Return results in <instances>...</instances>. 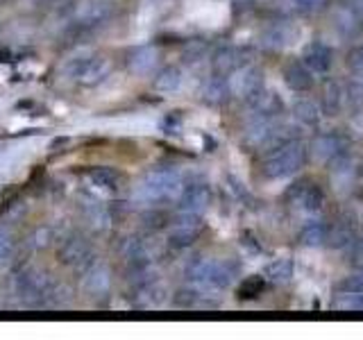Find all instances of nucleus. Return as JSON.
Returning <instances> with one entry per match:
<instances>
[{
  "label": "nucleus",
  "instance_id": "nucleus-1",
  "mask_svg": "<svg viewBox=\"0 0 363 340\" xmlns=\"http://www.w3.org/2000/svg\"><path fill=\"white\" fill-rule=\"evenodd\" d=\"M238 272V266L232 261H211V259H191L186 264L184 277L191 286H196L198 290H225L234 281Z\"/></svg>",
  "mask_w": 363,
  "mask_h": 340
},
{
  "label": "nucleus",
  "instance_id": "nucleus-2",
  "mask_svg": "<svg viewBox=\"0 0 363 340\" xmlns=\"http://www.w3.org/2000/svg\"><path fill=\"white\" fill-rule=\"evenodd\" d=\"M306 145L300 139H291L277 147H272V152L264 162V175L268 179H284L295 175L306 162Z\"/></svg>",
  "mask_w": 363,
  "mask_h": 340
},
{
  "label": "nucleus",
  "instance_id": "nucleus-3",
  "mask_svg": "<svg viewBox=\"0 0 363 340\" xmlns=\"http://www.w3.org/2000/svg\"><path fill=\"white\" fill-rule=\"evenodd\" d=\"M109 73H111V62L107 57L91 55V52L75 55L64 66V75L75 79L82 86H98L109 77Z\"/></svg>",
  "mask_w": 363,
  "mask_h": 340
},
{
  "label": "nucleus",
  "instance_id": "nucleus-4",
  "mask_svg": "<svg viewBox=\"0 0 363 340\" xmlns=\"http://www.w3.org/2000/svg\"><path fill=\"white\" fill-rule=\"evenodd\" d=\"M184 188V177L175 168H155L147 173L141 184V198L147 202H170L177 200V196Z\"/></svg>",
  "mask_w": 363,
  "mask_h": 340
},
{
  "label": "nucleus",
  "instance_id": "nucleus-5",
  "mask_svg": "<svg viewBox=\"0 0 363 340\" xmlns=\"http://www.w3.org/2000/svg\"><path fill=\"white\" fill-rule=\"evenodd\" d=\"M57 261L62 266L77 268L79 272H86L96 266V252L94 245L82 234H68L57 243Z\"/></svg>",
  "mask_w": 363,
  "mask_h": 340
},
{
  "label": "nucleus",
  "instance_id": "nucleus-6",
  "mask_svg": "<svg viewBox=\"0 0 363 340\" xmlns=\"http://www.w3.org/2000/svg\"><path fill=\"white\" fill-rule=\"evenodd\" d=\"M55 288V281L50 277V272H45L41 268H23L14 275V290L18 298L34 302V300H45L48 293Z\"/></svg>",
  "mask_w": 363,
  "mask_h": 340
},
{
  "label": "nucleus",
  "instance_id": "nucleus-7",
  "mask_svg": "<svg viewBox=\"0 0 363 340\" xmlns=\"http://www.w3.org/2000/svg\"><path fill=\"white\" fill-rule=\"evenodd\" d=\"M286 200L293 207L302 209L304 213L315 215L325 207V193L323 188L313 184V181H295V184L286 191Z\"/></svg>",
  "mask_w": 363,
  "mask_h": 340
},
{
  "label": "nucleus",
  "instance_id": "nucleus-8",
  "mask_svg": "<svg viewBox=\"0 0 363 340\" xmlns=\"http://www.w3.org/2000/svg\"><path fill=\"white\" fill-rule=\"evenodd\" d=\"M113 14H116V7H113L111 0H91V3H86L77 11L73 23L84 32H94L102 26H107L113 18Z\"/></svg>",
  "mask_w": 363,
  "mask_h": 340
},
{
  "label": "nucleus",
  "instance_id": "nucleus-9",
  "mask_svg": "<svg viewBox=\"0 0 363 340\" xmlns=\"http://www.w3.org/2000/svg\"><path fill=\"white\" fill-rule=\"evenodd\" d=\"M209 204H211V188L204 184V181H191V184H184V188H182V193L177 196L179 213L202 215L209 209Z\"/></svg>",
  "mask_w": 363,
  "mask_h": 340
},
{
  "label": "nucleus",
  "instance_id": "nucleus-10",
  "mask_svg": "<svg viewBox=\"0 0 363 340\" xmlns=\"http://www.w3.org/2000/svg\"><path fill=\"white\" fill-rule=\"evenodd\" d=\"M202 215L193 213H179L177 222L170 227L168 232V245L173 249H186L198 241L200 230H202Z\"/></svg>",
  "mask_w": 363,
  "mask_h": 340
},
{
  "label": "nucleus",
  "instance_id": "nucleus-11",
  "mask_svg": "<svg viewBox=\"0 0 363 340\" xmlns=\"http://www.w3.org/2000/svg\"><path fill=\"white\" fill-rule=\"evenodd\" d=\"M227 82H230L232 96L247 100L250 96H255L259 89H264V73L259 71L257 66H241L236 68L232 75H227Z\"/></svg>",
  "mask_w": 363,
  "mask_h": 340
},
{
  "label": "nucleus",
  "instance_id": "nucleus-12",
  "mask_svg": "<svg viewBox=\"0 0 363 340\" xmlns=\"http://www.w3.org/2000/svg\"><path fill=\"white\" fill-rule=\"evenodd\" d=\"M311 152L325 164H334L347 152V141L343 134L338 132H323L318 134L311 143Z\"/></svg>",
  "mask_w": 363,
  "mask_h": 340
},
{
  "label": "nucleus",
  "instance_id": "nucleus-13",
  "mask_svg": "<svg viewBox=\"0 0 363 340\" xmlns=\"http://www.w3.org/2000/svg\"><path fill=\"white\" fill-rule=\"evenodd\" d=\"M247 48H241V45H220L218 50L211 55V66L213 73L218 75H232L236 68H241L247 64Z\"/></svg>",
  "mask_w": 363,
  "mask_h": 340
},
{
  "label": "nucleus",
  "instance_id": "nucleus-14",
  "mask_svg": "<svg viewBox=\"0 0 363 340\" xmlns=\"http://www.w3.org/2000/svg\"><path fill=\"white\" fill-rule=\"evenodd\" d=\"M302 64L315 75L329 73L334 66V48L325 41H311L302 52Z\"/></svg>",
  "mask_w": 363,
  "mask_h": 340
},
{
  "label": "nucleus",
  "instance_id": "nucleus-15",
  "mask_svg": "<svg viewBox=\"0 0 363 340\" xmlns=\"http://www.w3.org/2000/svg\"><path fill=\"white\" fill-rule=\"evenodd\" d=\"M245 102L250 111H252V118H277L284 111V102L275 91L259 89L257 94L250 96Z\"/></svg>",
  "mask_w": 363,
  "mask_h": 340
},
{
  "label": "nucleus",
  "instance_id": "nucleus-16",
  "mask_svg": "<svg viewBox=\"0 0 363 340\" xmlns=\"http://www.w3.org/2000/svg\"><path fill=\"white\" fill-rule=\"evenodd\" d=\"M164 300H166V290L162 283H157V279L134 288V309L150 311V309H157V306H162Z\"/></svg>",
  "mask_w": 363,
  "mask_h": 340
},
{
  "label": "nucleus",
  "instance_id": "nucleus-17",
  "mask_svg": "<svg viewBox=\"0 0 363 340\" xmlns=\"http://www.w3.org/2000/svg\"><path fill=\"white\" fill-rule=\"evenodd\" d=\"M295 28L289 26V23H272L264 32H261V45H266L270 50H281L286 45L293 43L295 39Z\"/></svg>",
  "mask_w": 363,
  "mask_h": 340
},
{
  "label": "nucleus",
  "instance_id": "nucleus-18",
  "mask_svg": "<svg viewBox=\"0 0 363 340\" xmlns=\"http://www.w3.org/2000/svg\"><path fill=\"white\" fill-rule=\"evenodd\" d=\"M232 98V91H230V82H227L225 75H218L213 73L207 82L202 84V100L207 102V105H225L227 100Z\"/></svg>",
  "mask_w": 363,
  "mask_h": 340
},
{
  "label": "nucleus",
  "instance_id": "nucleus-19",
  "mask_svg": "<svg viewBox=\"0 0 363 340\" xmlns=\"http://www.w3.org/2000/svg\"><path fill=\"white\" fill-rule=\"evenodd\" d=\"M293 118L302 128H318V123L323 120V109L318 107V102L311 98H300L293 105Z\"/></svg>",
  "mask_w": 363,
  "mask_h": 340
},
{
  "label": "nucleus",
  "instance_id": "nucleus-20",
  "mask_svg": "<svg viewBox=\"0 0 363 340\" xmlns=\"http://www.w3.org/2000/svg\"><path fill=\"white\" fill-rule=\"evenodd\" d=\"M357 222L354 218H340L334 222L332 230H327V241L332 247H350L357 241Z\"/></svg>",
  "mask_w": 363,
  "mask_h": 340
},
{
  "label": "nucleus",
  "instance_id": "nucleus-21",
  "mask_svg": "<svg viewBox=\"0 0 363 340\" xmlns=\"http://www.w3.org/2000/svg\"><path fill=\"white\" fill-rule=\"evenodd\" d=\"M284 79H286V84L293 91H300V94H304V91H309L313 86V73L302 62H293L284 68Z\"/></svg>",
  "mask_w": 363,
  "mask_h": 340
},
{
  "label": "nucleus",
  "instance_id": "nucleus-22",
  "mask_svg": "<svg viewBox=\"0 0 363 340\" xmlns=\"http://www.w3.org/2000/svg\"><path fill=\"white\" fill-rule=\"evenodd\" d=\"M84 286L91 295H107L111 288V272L107 266H94L84 272Z\"/></svg>",
  "mask_w": 363,
  "mask_h": 340
},
{
  "label": "nucleus",
  "instance_id": "nucleus-23",
  "mask_svg": "<svg viewBox=\"0 0 363 340\" xmlns=\"http://www.w3.org/2000/svg\"><path fill=\"white\" fill-rule=\"evenodd\" d=\"M157 60H159V52L152 45H141V48H136L132 55H130V71L132 73H139V75H145L150 73L152 68L157 66Z\"/></svg>",
  "mask_w": 363,
  "mask_h": 340
},
{
  "label": "nucleus",
  "instance_id": "nucleus-24",
  "mask_svg": "<svg viewBox=\"0 0 363 340\" xmlns=\"http://www.w3.org/2000/svg\"><path fill=\"white\" fill-rule=\"evenodd\" d=\"M182 82H184V75H182V68L179 66H164L162 71L157 73L152 86L159 91V94H175L179 91Z\"/></svg>",
  "mask_w": 363,
  "mask_h": 340
},
{
  "label": "nucleus",
  "instance_id": "nucleus-25",
  "mask_svg": "<svg viewBox=\"0 0 363 340\" xmlns=\"http://www.w3.org/2000/svg\"><path fill=\"white\" fill-rule=\"evenodd\" d=\"M361 14L352 7V5H343L338 7L336 16H334V23H336V30L340 34H345V37H354V34L361 30Z\"/></svg>",
  "mask_w": 363,
  "mask_h": 340
},
{
  "label": "nucleus",
  "instance_id": "nucleus-26",
  "mask_svg": "<svg viewBox=\"0 0 363 340\" xmlns=\"http://www.w3.org/2000/svg\"><path fill=\"white\" fill-rule=\"evenodd\" d=\"M327 241V225L318 218H311L302 225L300 230V243L302 245H309V247H318Z\"/></svg>",
  "mask_w": 363,
  "mask_h": 340
},
{
  "label": "nucleus",
  "instance_id": "nucleus-27",
  "mask_svg": "<svg viewBox=\"0 0 363 340\" xmlns=\"http://www.w3.org/2000/svg\"><path fill=\"white\" fill-rule=\"evenodd\" d=\"M89 181L94 186H98V188L116 191L118 184H121V175L113 168H109V166H98V168L89 170Z\"/></svg>",
  "mask_w": 363,
  "mask_h": 340
},
{
  "label": "nucleus",
  "instance_id": "nucleus-28",
  "mask_svg": "<svg viewBox=\"0 0 363 340\" xmlns=\"http://www.w3.org/2000/svg\"><path fill=\"white\" fill-rule=\"evenodd\" d=\"M293 270H295V266H293L291 259H277V261H272V264L266 266L264 279L272 281V283H286L293 277Z\"/></svg>",
  "mask_w": 363,
  "mask_h": 340
},
{
  "label": "nucleus",
  "instance_id": "nucleus-29",
  "mask_svg": "<svg viewBox=\"0 0 363 340\" xmlns=\"http://www.w3.org/2000/svg\"><path fill=\"white\" fill-rule=\"evenodd\" d=\"M345 105V94L343 84H329L325 89V111L327 113H338Z\"/></svg>",
  "mask_w": 363,
  "mask_h": 340
},
{
  "label": "nucleus",
  "instance_id": "nucleus-30",
  "mask_svg": "<svg viewBox=\"0 0 363 340\" xmlns=\"http://www.w3.org/2000/svg\"><path fill=\"white\" fill-rule=\"evenodd\" d=\"M343 94H345L347 105L361 107L363 105V75L354 73V77H352L347 84H343Z\"/></svg>",
  "mask_w": 363,
  "mask_h": 340
},
{
  "label": "nucleus",
  "instance_id": "nucleus-31",
  "mask_svg": "<svg viewBox=\"0 0 363 340\" xmlns=\"http://www.w3.org/2000/svg\"><path fill=\"white\" fill-rule=\"evenodd\" d=\"M141 220H143V227L147 232H159V230H164V227L168 225V213L164 209H150V211H145L141 215Z\"/></svg>",
  "mask_w": 363,
  "mask_h": 340
},
{
  "label": "nucleus",
  "instance_id": "nucleus-32",
  "mask_svg": "<svg viewBox=\"0 0 363 340\" xmlns=\"http://www.w3.org/2000/svg\"><path fill=\"white\" fill-rule=\"evenodd\" d=\"M332 306H334L336 311H363V295L340 293Z\"/></svg>",
  "mask_w": 363,
  "mask_h": 340
},
{
  "label": "nucleus",
  "instance_id": "nucleus-33",
  "mask_svg": "<svg viewBox=\"0 0 363 340\" xmlns=\"http://www.w3.org/2000/svg\"><path fill=\"white\" fill-rule=\"evenodd\" d=\"M173 304L177 306V309H193V306H198L200 304V293L196 286H191V288H179L175 293V298H173Z\"/></svg>",
  "mask_w": 363,
  "mask_h": 340
},
{
  "label": "nucleus",
  "instance_id": "nucleus-34",
  "mask_svg": "<svg viewBox=\"0 0 363 340\" xmlns=\"http://www.w3.org/2000/svg\"><path fill=\"white\" fill-rule=\"evenodd\" d=\"M207 52H209V48H207V43H204V41H189L184 48H182V57H184V62H191V64L204 60Z\"/></svg>",
  "mask_w": 363,
  "mask_h": 340
},
{
  "label": "nucleus",
  "instance_id": "nucleus-35",
  "mask_svg": "<svg viewBox=\"0 0 363 340\" xmlns=\"http://www.w3.org/2000/svg\"><path fill=\"white\" fill-rule=\"evenodd\" d=\"M289 5L298 14H318L327 7V0H289Z\"/></svg>",
  "mask_w": 363,
  "mask_h": 340
},
{
  "label": "nucleus",
  "instance_id": "nucleus-36",
  "mask_svg": "<svg viewBox=\"0 0 363 340\" xmlns=\"http://www.w3.org/2000/svg\"><path fill=\"white\" fill-rule=\"evenodd\" d=\"M264 290V277H247L241 288H238V298L241 300H252L257 295Z\"/></svg>",
  "mask_w": 363,
  "mask_h": 340
},
{
  "label": "nucleus",
  "instance_id": "nucleus-37",
  "mask_svg": "<svg viewBox=\"0 0 363 340\" xmlns=\"http://www.w3.org/2000/svg\"><path fill=\"white\" fill-rule=\"evenodd\" d=\"M52 238H55V234H52V230L50 227H37L34 230V234H32V247H37V249H41V247H48L50 243H52Z\"/></svg>",
  "mask_w": 363,
  "mask_h": 340
},
{
  "label": "nucleus",
  "instance_id": "nucleus-38",
  "mask_svg": "<svg viewBox=\"0 0 363 340\" xmlns=\"http://www.w3.org/2000/svg\"><path fill=\"white\" fill-rule=\"evenodd\" d=\"M11 252H14V241H11V236L0 232V264H5V261L11 256Z\"/></svg>",
  "mask_w": 363,
  "mask_h": 340
},
{
  "label": "nucleus",
  "instance_id": "nucleus-39",
  "mask_svg": "<svg viewBox=\"0 0 363 340\" xmlns=\"http://www.w3.org/2000/svg\"><path fill=\"white\" fill-rule=\"evenodd\" d=\"M350 66H352V71L363 75V45H359L357 50H352L350 55Z\"/></svg>",
  "mask_w": 363,
  "mask_h": 340
},
{
  "label": "nucleus",
  "instance_id": "nucleus-40",
  "mask_svg": "<svg viewBox=\"0 0 363 340\" xmlns=\"http://www.w3.org/2000/svg\"><path fill=\"white\" fill-rule=\"evenodd\" d=\"M39 5H43V7H60L64 0H37Z\"/></svg>",
  "mask_w": 363,
  "mask_h": 340
},
{
  "label": "nucleus",
  "instance_id": "nucleus-41",
  "mask_svg": "<svg viewBox=\"0 0 363 340\" xmlns=\"http://www.w3.org/2000/svg\"><path fill=\"white\" fill-rule=\"evenodd\" d=\"M350 5L354 7V9L359 11V14L363 16V0H350Z\"/></svg>",
  "mask_w": 363,
  "mask_h": 340
}]
</instances>
